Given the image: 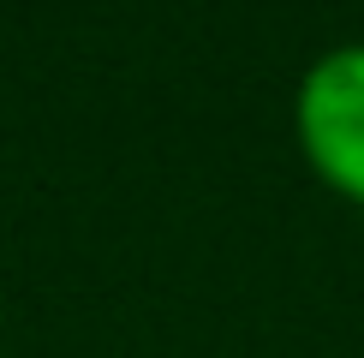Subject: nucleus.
<instances>
[{"instance_id":"f257e3e1","label":"nucleus","mask_w":364,"mask_h":358,"mask_svg":"<svg viewBox=\"0 0 364 358\" xmlns=\"http://www.w3.org/2000/svg\"><path fill=\"white\" fill-rule=\"evenodd\" d=\"M293 138L311 173L364 209V42L316 54L293 96Z\"/></svg>"}]
</instances>
